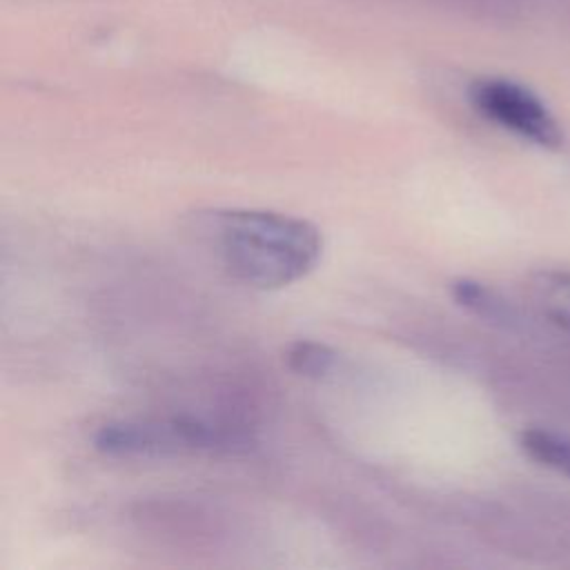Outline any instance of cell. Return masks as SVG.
Returning a JSON list of instances; mask_svg holds the SVG:
<instances>
[{
    "mask_svg": "<svg viewBox=\"0 0 570 570\" xmlns=\"http://www.w3.org/2000/svg\"><path fill=\"white\" fill-rule=\"evenodd\" d=\"M200 227L223 267L258 289L287 287L321 258V232L296 216L267 209H214Z\"/></svg>",
    "mask_w": 570,
    "mask_h": 570,
    "instance_id": "cell-1",
    "label": "cell"
},
{
    "mask_svg": "<svg viewBox=\"0 0 570 570\" xmlns=\"http://www.w3.org/2000/svg\"><path fill=\"white\" fill-rule=\"evenodd\" d=\"M236 436L209 423L176 416L169 421H116L94 434L96 450L111 456H171L232 450Z\"/></svg>",
    "mask_w": 570,
    "mask_h": 570,
    "instance_id": "cell-2",
    "label": "cell"
},
{
    "mask_svg": "<svg viewBox=\"0 0 570 570\" xmlns=\"http://www.w3.org/2000/svg\"><path fill=\"white\" fill-rule=\"evenodd\" d=\"M470 100L488 120L539 147H559L563 140L561 127L548 107L530 89L512 80H476L470 87Z\"/></svg>",
    "mask_w": 570,
    "mask_h": 570,
    "instance_id": "cell-3",
    "label": "cell"
},
{
    "mask_svg": "<svg viewBox=\"0 0 570 570\" xmlns=\"http://www.w3.org/2000/svg\"><path fill=\"white\" fill-rule=\"evenodd\" d=\"M450 292H452V298L461 307L470 309L472 314H476L490 323H497L503 327H514L519 323L517 312L497 292H492L490 287H485L479 281L456 278V281H452Z\"/></svg>",
    "mask_w": 570,
    "mask_h": 570,
    "instance_id": "cell-4",
    "label": "cell"
},
{
    "mask_svg": "<svg viewBox=\"0 0 570 570\" xmlns=\"http://www.w3.org/2000/svg\"><path fill=\"white\" fill-rule=\"evenodd\" d=\"M519 445L532 461L570 476V439L532 428L521 432Z\"/></svg>",
    "mask_w": 570,
    "mask_h": 570,
    "instance_id": "cell-5",
    "label": "cell"
},
{
    "mask_svg": "<svg viewBox=\"0 0 570 570\" xmlns=\"http://www.w3.org/2000/svg\"><path fill=\"white\" fill-rule=\"evenodd\" d=\"M541 312L570 332V272L543 274L534 285Z\"/></svg>",
    "mask_w": 570,
    "mask_h": 570,
    "instance_id": "cell-6",
    "label": "cell"
},
{
    "mask_svg": "<svg viewBox=\"0 0 570 570\" xmlns=\"http://www.w3.org/2000/svg\"><path fill=\"white\" fill-rule=\"evenodd\" d=\"M336 352L318 341H294L287 352H285V361L287 367L298 374V376H307V379H321L327 372H332V367L336 365Z\"/></svg>",
    "mask_w": 570,
    "mask_h": 570,
    "instance_id": "cell-7",
    "label": "cell"
}]
</instances>
